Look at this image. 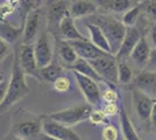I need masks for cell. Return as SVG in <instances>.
<instances>
[{
    "label": "cell",
    "mask_w": 156,
    "mask_h": 140,
    "mask_svg": "<svg viewBox=\"0 0 156 140\" xmlns=\"http://www.w3.org/2000/svg\"><path fill=\"white\" fill-rule=\"evenodd\" d=\"M26 75L23 73L21 64L19 61V50H18V45L14 48V57L13 63H12V73L9 76L8 81V87L7 91L4 96V98L0 102V107H1V113L6 112L11 107L15 105L18 102L26 98L30 93V89L28 87L26 82Z\"/></svg>",
    "instance_id": "6da1fadb"
},
{
    "label": "cell",
    "mask_w": 156,
    "mask_h": 140,
    "mask_svg": "<svg viewBox=\"0 0 156 140\" xmlns=\"http://www.w3.org/2000/svg\"><path fill=\"white\" fill-rule=\"evenodd\" d=\"M87 23L97 25L103 31V33L110 42L112 54L115 56L127 31V27L124 25V22L118 20L112 14L97 13L87 18Z\"/></svg>",
    "instance_id": "7a4b0ae2"
},
{
    "label": "cell",
    "mask_w": 156,
    "mask_h": 140,
    "mask_svg": "<svg viewBox=\"0 0 156 140\" xmlns=\"http://www.w3.org/2000/svg\"><path fill=\"white\" fill-rule=\"evenodd\" d=\"M43 114H35L25 109H18L13 116L11 131L26 140H35L43 132Z\"/></svg>",
    "instance_id": "3957f363"
},
{
    "label": "cell",
    "mask_w": 156,
    "mask_h": 140,
    "mask_svg": "<svg viewBox=\"0 0 156 140\" xmlns=\"http://www.w3.org/2000/svg\"><path fill=\"white\" fill-rule=\"evenodd\" d=\"M132 92V105L137 124L144 132H150V118L155 105L156 98L148 96L137 89L130 90Z\"/></svg>",
    "instance_id": "277c9868"
},
{
    "label": "cell",
    "mask_w": 156,
    "mask_h": 140,
    "mask_svg": "<svg viewBox=\"0 0 156 140\" xmlns=\"http://www.w3.org/2000/svg\"><path fill=\"white\" fill-rule=\"evenodd\" d=\"M70 0H47L43 12L47 19V29L54 39H58L59 25L68 14H70Z\"/></svg>",
    "instance_id": "5b68a950"
},
{
    "label": "cell",
    "mask_w": 156,
    "mask_h": 140,
    "mask_svg": "<svg viewBox=\"0 0 156 140\" xmlns=\"http://www.w3.org/2000/svg\"><path fill=\"white\" fill-rule=\"evenodd\" d=\"M150 22L143 16V25L141 22H137L136 26L127 27L126 35L124 38V41L119 48L118 53L115 54V59L118 61H127L129 59L130 54L133 53L134 48L136 47L137 42L141 40L143 34L149 32Z\"/></svg>",
    "instance_id": "8992f818"
},
{
    "label": "cell",
    "mask_w": 156,
    "mask_h": 140,
    "mask_svg": "<svg viewBox=\"0 0 156 140\" xmlns=\"http://www.w3.org/2000/svg\"><path fill=\"white\" fill-rule=\"evenodd\" d=\"M92 107L93 106L89 103H79V104H76V105L64 109V110L52 112L49 114V117L61 124L72 127L82 121L89 119L92 110H93Z\"/></svg>",
    "instance_id": "52a82bcc"
},
{
    "label": "cell",
    "mask_w": 156,
    "mask_h": 140,
    "mask_svg": "<svg viewBox=\"0 0 156 140\" xmlns=\"http://www.w3.org/2000/svg\"><path fill=\"white\" fill-rule=\"evenodd\" d=\"M93 68L97 70L100 77L105 81L108 87L119 85L118 82V60L113 54H106L101 57L90 61Z\"/></svg>",
    "instance_id": "ba28073f"
},
{
    "label": "cell",
    "mask_w": 156,
    "mask_h": 140,
    "mask_svg": "<svg viewBox=\"0 0 156 140\" xmlns=\"http://www.w3.org/2000/svg\"><path fill=\"white\" fill-rule=\"evenodd\" d=\"M72 74L75 76V80L77 82L79 90L82 91L84 98L86 99V103L91 104L92 106L100 109L103 100H101V92H100V89L98 87L97 81L92 80L90 77L84 76L77 71H72Z\"/></svg>",
    "instance_id": "9c48e42d"
},
{
    "label": "cell",
    "mask_w": 156,
    "mask_h": 140,
    "mask_svg": "<svg viewBox=\"0 0 156 140\" xmlns=\"http://www.w3.org/2000/svg\"><path fill=\"white\" fill-rule=\"evenodd\" d=\"M50 38H52V35L49 33L48 29H46L40 34L37 40L34 43V52H35V56H36V61L40 69L50 64L54 59L55 43L52 47Z\"/></svg>",
    "instance_id": "30bf717a"
},
{
    "label": "cell",
    "mask_w": 156,
    "mask_h": 140,
    "mask_svg": "<svg viewBox=\"0 0 156 140\" xmlns=\"http://www.w3.org/2000/svg\"><path fill=\"white\" fill-rule=\"evenodd\" d=\"M18 50H19L20 64L25 75L34 77L40 83H42V78L40 75V68L36 61L35 52H34V45L18 43Z\"/></svg>",
    "instance_id": "8fae6325"
},
{
    "label": "cell",
    "mask_w": 156,
    "mask_h": 140,
    "mask_svg": "<svg viewBox=\"0 0 156 140\" xmlns=\"http://www.w3.org/2000/svg\"><path fill=\"white\" fill-rule=\"evenodd\" d=\"M43 132L59 140H83L76 132H73L71 127L61 124L49 117V114H43L42 121Z\"/></svg>",
    "instance_id": "7c38bea8"
},
{
    "label": "cell",
    "mask_w": 156,
    "mask_h": 140,
    "mask_svg": "<svg viewBox=\"0 0 156 140\" xmlns=\"http://www.w3.org/2000/svg\"><path fill=\"white\" fill-rule=\"evenodd\" d=\"M124 89L129 91L133 89H137L147 93L150 97L156 98V71H150L146 69L142 71H139L135 75L133 82Z\"/></svg>",
    "instance_id": "4fadbf2b"
},
{
    "label": "cell",
    "mask_w": 156,
    "mask_h": 140,
    "mask_svg": "<svg viewBox=\"0 0 156 140\" xmlns=\"http://www.w3.org/2000/svg\"><path fill=\"white\" fill-rule=\"evenodd\" d=\"M147 34L148 33L143 34L141 40L137 42L136 47L134 48L133 53L130 54L129 59H128L130 61V63L136 68L137 70H140V71H142L143 69H146L148 62H149L151 50H153L150 48V43L148 38H147Z\"/></svg>",
    "instance_id": "5bb4252c"
},
{
    "label": "cell",
    "mask_w": 156,
    "mask_h": 140,
    "mask_svg": "<svg viewBox=\"0 0 156 140\" xmlns=\"http://www.w3.org/2000/svg\"><path fill=\"white\" fill-rule=\"evenodd\" d=\"M41 15H42V9L39 8L27 16L26 21L23 23V34H22L21 43L34 45L35 41L37 40L40 23H41Z\"/></svg>",
    "instance_id": "9a60e30c"
},
{
    "label": "cell",
    "mask_w": 156,
    "mask_h": 140,
    "mask_svg": "<svg viewBox=\"0 0 156 140\" xmlns=\"http://www.w3.org/2000/svg\"><path fill=\"white\" fill-rule=\"evenodd\" d=\"M99 8V13L124 14L143 0H93Z\"/></svg>",
    "instance_id": "2e32d148"
},
{
    "label": "cell",
    "mask_w": 156,
    "mask_h": 140,
    "mask_svg": "<svg viewBox=\"0 0 156 140\" xmlns=\"http://www.w3.org/2000/svg\"><path fill=\"white\" fill-rule=\"evenodd\" d=\"M54 43H55L56 57L66 69H69L77 62L79 57L69 41L63 39H54Z\"/></svg>",
    "instance_id": "e0dca14e"
},
{
    "label": "cell",
    "mask_w": 156,
    "mask_h": 140,
    "mask_svg": "<svg viewBox=\"0 0 156 140\" xmlns=\"http://www.w3.org/2000/svg\"><path fill=\"white\" fill-rule=\"evenodd\" d=\"M71 46L75 48L79 59H84L87 61L96 60L98 57H101L106 55V52L99 49L96 45H93L91 41L89 40H79V41H69Z\"/></svg>",
    "instance_id": "ac0fdd59"
},
{
    "label": "cell",
    "mask_w": 156,
    "mask_h": 140,
    "mask_svg": "<svg viewBox=\"0 0 156 140\" xmlns=\"http://www.w3.org/2000/svg\"><path fill=\"white\" fill-rule=\"evenodd\" d=\"M70 15L73 19L91 16L99 13V8L93 0H70Z\"/></svg>",
    "instance_id": "d6986e66"
},
{
    "label": "cell",
    "mask_w": 156,
    "mask_h": 140,
    "mask_svg": "<svg viewBox=\"0 0 156 140\" xmlns=\"http://www.w3.org/2000/svg\"><path fill=\"white\" fill-rule=\"evenodd\" d=\"M58 39H63V40L66 41L87 40L84 35L78 31L77 27L75 26V19L70 14H68L59 25Z\"/></svg>",
    "instance_id": "ffe728a7"
},
{
    "label": "cell",
    "mask_w": 156,
    "mask_h": 140,
    "mask_svg": "<svg viewBox=\"0 0 156 140\" xmlns=\"http://www.w3.org/2000/svg\"><path fill=\"white\" fill-rule=\"evenodd\" d=\"M64 69L65 67L57 59L52 60L50 64L40 69V75H41V78H42V83L52 84L55 81L58 80L59 77L64 76Z\"/></svg>",
    "instance_id": "44dd1931"
},
{
    "label": "cell",
    "mask_w": 156,
    "mask_h": 140,
    "mask_svg": "<svg viewBox=\"0 0 156 140\" xmlns=\"http://www.w3.org/2000/svg\"><path fill=\"white\" fill-rule=\"evenodd\" d=\"M86 28L89 31V34H90V41H91L93 45L104 50L106 53L112 54V48H111V45L107 38L105 36V34L103 33V31L97 26V25H93V23H86Z\"/></svg>",
    "instance_id": "7402d4cb"
},
{
    "label": "cell",
    "mask_w": 156,
    "mask_h": 140,
    "mask_svg": "<svg viewBox=\"0 0 156 140\" xmlns=\"http://www.w3.org/2000/svg\"><path fill=\"white\" fill-rule=\"evenodd\" d=\"M119 121H120V130L124 140H141L134 124L132 123L129 117L127 116L125 109L122 106L120 107V112H119Z\"/></svg>",
    "instance_id": "603a6c76"
},
{
    "label": "cell",
    "mask_w": 156,
    "mask_h": 140,
    "mask_svg": "<svg viewBox=\"0 0 156 140\" xmlns=\"http://www.w3.org/2000/svg\"><path fill=\"white\" fill-rule=\"evenodd\" d=\"M1 40L6 41L9 45H15L16 42H19L20 39H22V34H23V26L14 27L6 20L1 21Z\"/></svg>",
    "instance_id": "cb8c5ba5"
},
{
    "label": "cell",
    "mask_w": 156,
    "mask_h": 140,
    "mask_svg": "<svg viewBox=\"0 0 156 140\" xmlns=\"http://www.w3.org/2000/svg\"><path fill=\"white\" fill-rule=\"evenodd\" d=\"M69 70H71V71H77V73L82 74V75H84V76H87V77H90L92 80L97 81V82H104L105 81L100 77V75L97 73V70L93 68L91 63H90V61L87 60H84V59H78V61L71 66V67L69 68Z\"/></svg>",
    "instance_id": "d4e9b609"
},
{
    "label": "cell",
    "mask_w": 156,
    "mask_h": 140,
    "mask_svg": "<svg viewBox=\"0 0 156 140\" xmlns=\"http://www.w3.org/2000/svg\"><path fill=\"white\" fill-rule=\"evenodd\" d=\"M135 77L134 70L127 61H118V82L119 85L126 88L133 82Z\"/></svg>",
    "instance_id": "484cf974"
},
{
    "label": "cell",
    "mask_w": 156,
    "mask_h": 140,
    "mask_svg": "<svg viewBox=\"0 0 156 140\" xmlns=\"http://www.w3.org/2000/svg\"><path fill=\"white\" fill-rule=\"evenodd\" d=\"M143 14V5L142 1L140 4L135 5L134 7H132L130 9H128L126 13L122 14V22L126 27H133L136 26L137 22L140 21L141 16Z\"/></svg>",
    "instance_id": "4316f807"
},
{
    "label": "cell",
    "mask_w": 156,
    "mask_h": 140,
    "mask_svg": "<svg viewBox=\"0 0 156 140\" xmlns=\"http://www.w3.org/2000/svg\"><path fill=\"white\" fill-rule=\"evenodd\" d=\"M41 0H19V11L20 19H21V26H23L27 16L34 12L35 9H39V5Z\"/></svg>",
    "instance_id": "83f0119b"
},
{
    "label": "cell",
    "mask_w": 156,
    "mask_h": 140,
    "mask_svg": "<svg viewBox=\"0 0 156 140\" xmlns=\"http://www.w3.org/2000/svg\"><path fill=\"white\" fill-rule=\"evenodd\" d=\"M143 16L150 23L156 22V0H143Z\"/></svg>",
    "instance_id": "f1b7e54d"
},
{
    "label": "cell",
    "mask_w": 156,
    "mask_h": 140,
    "mask_svg": "<svg viewBox=\"0 0 156 140\" xmlns=\"http://www.w3.org/2000/svg\"><path fill=\"white\" fill-rule=\"evenodd\" d=\"M89 120L94 125H106L107 124V114L104 112L103 109H96L92 110Z\"/></svg>",
    "instance_id": "f546056e"
},
{
    "label": "cell",
    "mask_w": 156,
    "mask_h": 140,
    "mask_svg": "<svg viewBox=\"0 0 156 140\" xmlns=\"http://www.w3.org/2000/svg\"><path fill=\"white\" fill-rule=\"evenodd\" d=\"M119 93L115 87H110L101 95V100L104 104H115L119 102Z\"/></svg>",
    "instance_id": "4dcf8cb0"
},
{
    "label": "cell",
    "mask_w": 156,
    "mask_h": 140,
    "mask_svg": "<svg viewBox=\"0 0 156 140\" xmlns=\"http://www.w3.org/2000/svg\"><path fill=\"white\" fill-rule=\"evenodd\" d=\"M119 132L114 125L106 124L101 131V140H118Z\"/></svg>",
    "instance_id": "1f68e13d"
},
{
    "label": "cell",
    "mask_w": 156,
    "mask_h": 140,
    "mask_svg": "<svg viewBox=\"0 0 156 140\" xmlns=\"http://www.w3.org/2000/svg\"><path fill=\"white\" fill-rule=\"evenodd\" d=\"M51 85L56 92H66L70 89L71 83H70V80L68 77L62 76V77H59L58 80L55 81Z\"/></svg>",
    "instance_id": "d6a6232c"
},
{
    "label": "cell",
    "mask_w": 156,
    "mask_h": 140,
    "mask_svg": "<svg viewBox=\"0 0 156 140\" xmlns=\"http://www.w3.org/2000/svg\"><path fill=\"white\" fill-rule=\"evenodd\" d=\"M11 52H12V45H9L8 42L0 39V61H1V63L11 55Z\"/></svg>",
    "instance_id": "836d02e7"
},
{
    "label": "cell",
    "mask_w": 156,
    "mask_h": 140,
    "mask_svg": "<svg viewBox=\"0 0 156 140\" xmlns=\"http://www.w3.org/2000/svg\"><path fill=\"white\" fill-rule=\"evenodd\" d=\"M120 107L121 105H118V103H115V104H105L104 107H101V109L104 110V112L107 116H113V114L120 112Z\"/></svg>",
    "instance_id": "e575fe53"
},
{
    "label": "cell",
    "mask_w": 156,
    "mask_h": 140,
    "mask_svg": "<svg viewBox=\"0 0 156 140\" xmlns=\"http://www.w3.org/2000/svg\"><path fill=\"white\" fill-rule=\"evenodd\" d=\"M143 70H144V69H143ZM146 70L156 71V49H155V48L151 50L149 62H148V64H147V67H146Z\"/></svg>",
    "instance_id": "d590c367"
},
{
    "label": "cell",
    "mask_w": 156,
    "mask_h": 140,
    "mask_svg": "<svg viewBox=\"0 0 156 140\" xmlns=\"http://www.w3.org/2000/svg\"><path fill=\"white\" fill-rule=\"evenodd\" d=\"M149 41L151 42V45L153 47L156 49V22H153V23H150V27H149Z\"/></svg>",
    "instance_id": "8d00e7d4"
},
{
    "label": "cell",
    "mask_w": 156,
    "mask_h": 140,
    "mask_svg": "<svg viewBox=\"0 0 156 140\" xmlns=\"http://www.w3.org/2000/svg\"><path fill=\"white\" fill-rule=\"evenodd\" d=\"M150 132L156 134V102L151 112V118H150Z\"/></svg>",
    "instance_id": "74e56055"
},
{
    "label": "cell",
    "mask_w": 156,
    "mask_h": 140,
    "mask_svg": "<svg viewBox=\"0 0 156 140\" xmlns=\"http://www.w3.org/2000/svg\"><path fill=\"white\" fill-rule=\"evenodd\" d=\"M35 140H59L57 138H55V137H51V135H49V134L44 133V132H42V133L40 134L39 137L36 138Z\"/></svg>",
    "instance_id": "f35d334b"
},
{
    "label": "cell",
    "mask_w": 156,
    "mask_h": 140,
    "mask_svg": "<svg viewBox=\"0 0 156 140\" xmlns=\"http://www.w3.org/2000/svg\"><path fill=\"white\" fill-rule=\"evenodd\" d=\"M5 140H26V139H23V138H21V137H19V135H16V134L9 132V133L7 134L6 138H5Z\"/></svg>",
    "instance_id": "ab89813d"
}]
</instances>
